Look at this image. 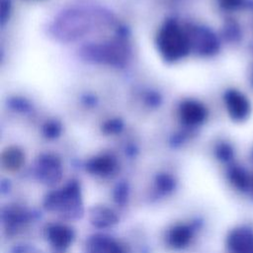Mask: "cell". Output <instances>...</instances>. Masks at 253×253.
<instances>
[{"label":"cell","instance_id":"5b68a950","mask_svg":"<svg viewBox=\"0 0 253 253\" xmlns=\"http://www.w3.org/2000/svg\"><path fill=\"white\" fill-rule=\"evenodd\" d=\"M48 242L57 250H65L74 240V231L62 223H51L45 229Z\"/></svg>","mask_w":253,"mask_h":253},{"label":"cell","instance_id":"d6986e66","mask_svg":"<svg viewBox=\"0 0 253 253\" xmlns=\"http://www.w3.org/2000/svg\"><path fill=\"white\" fill-rule=\"evenodd\" d=\"M252 82H253V74H252Z\"/></svg>","mask_w":253,"mask_h":253},{"label":"cell","instance_id":"4fadbf2b","mask_svg":"<svg viewBox=\"0 0 253 253\" xmlns=\"http://www.w3.org/2000/svg\"><path fill=\"white\" fill-rule=\"evenodd\" d=\"M24 157L17 148H10L3 154V164L9 170H17L21 167Z\"/></svg>","mask_w":253,"mask_h":253},{"label":"cell","instance_id":"9a60e30c","mask_svg":"<svg viewBox=\"0 0 253 253\" xmlns=\"http://www.w3.org/2000/svg\"><path fill=\"white\" fill-rule=\"evenodd\" d=\"M4 214H5V221L10 226H15V225L18 226L20 223L24 222V219H25V213L18 209L7 210V211Z\"/></svg>","mask_w":253,"mask_h":253},{"label":"cell","instance_id":"277c9868","mask_svg":"<svg viewBox=\"0 0 253 253\" xmlns=\"http://www.w3.org/2000/svg\"><path fill=\"white\" fill-rule=\"evenodd\" d=\"M226 245L231 253H253V229L248 226L232 229L227 235Z\"/></svg>","mask_w":253,"mask_h":253},{"label":"cell","instance_id":"3957f363","mask_svg":"<svg viewBox=\"0 0 253 253\" xmlns=\"http://www.w3.org/2000/svg\"><path fill=\"white\" fill-rule=\"evenodd\" d=\"M226 110L230 118L236 122L246 120L251 113V105L248 98L237 90H229L224 96Z\"/></svg>","mask_w":253,"mask_h":253},{"label":"cell","instance_id":"5bb4252c","mask_svg":"<svg viewBox=\"0 0 253 253\" xmlns=\"http://www.w3.org/2000/svg\"><path fill=\"white\" fill-rule=\"evenodd\" d=\"M156 188L159 192L163 194H168L175 189V181L169 175H159L156 179Z\"/></svg>","mask_w":253,"mask_h":253},{"label":"cell","instance_id":"6da1fadb","mask_svg":"<svg viewBox=\"0 0 253 253\" xmlns=\"http://www.w3.org/2000/svg\"><path fill=\"white\" fill-rule=\"evenodd\" d=\"M44 208L57 212L64 218H78L83 213V204L79 185L72 181L61 189L50 192L44 199Z\"/></svg>","mask_w":253,"mask_h":253},{"label":"cell","instance_id":"8fae6325","mask_svg":"<svg viewBox=\"0 0 253 253\" xmlns=\"http://www.w3.org/2000/svg\"><path fill=\"white\" fill-rule=\"evenodd\" d=\"M227 177H228V180L231 183V185L235 189H237L241 192L247 191L250 187V184H251L250 177L248 176L247 172L242 167H239L236 165L231 166L228 169Z\"/></svg>","mask_w":253,"mask_h":253},{"label":"cell","instance_id":"e0dca14e","mask_svg":"<svg viewBox=\"0 0 253 253\" xmlns=\"http://www.w3.org/2000/svg\"><path fill=\"white\" fill-rule=\"evenodd\" d=\"M127 198V188L125 185H121L118 186V188L116 189V194H115V199L118 203L123 204L125 203V201Z\"/></svg>","mask_w":253,"mask_h":253},{"label":"cell","instance_id":"7a4b0ae2","mask_svg":"<svg viewBox=\"0 0 253 253\" xmlns=\"http://www.w3.org/2000/svg\"><path fill=\"white\" fill-rule=\"evenodd\" d=\"M159 46L165 56L174 59L183 56L188 50V41L175 26H167L159 36Z\"/></svg>","mask_w":253,"mask_h":253},{"label":"cell","instance_id":"30bf717a","mask_svg":"<svg viewBox=\"0 0 253 253\" xmlns=\"http://www.w3.org/2000/svg\"><path fill=\"white\" fill-rule=\"evenodd\" d=\"M115 167V160L112 157L106 155L94 158L87 165V169L90 173L99 176H106L111 174L114 171Z\"/></svg>","mask_w":253,"mask_h":253},{"label":"cell","instance_id":"52a82bcc","mask_svg":"<svg viewBox=\"0 0 253 253\" xmlns=\"http://www.w3.org/2000/svg\"><path fill=\"white\" fill-rule=\"evenodd\" d=\"M194 231L191 226L187 224L178 223L173 225L167 232V244L173 249H184L187 247L193 238Z\"/></svg>","mask_w":253,"mask_h":253},{"label":"cell","instance_id":"8992f818","mask_svg":"<svg viewBox=\"0 0 253 253\" xmlns=\"http://www.w3.org/2000/svg\"><path fill=\"white\" fill-rule=\"evenodd\" d=\"M36 174L42 183L53 185L61 178L60 164L54 157L46 156L39 161Z\"/></svg>","mask_w":253,"mask_h":253},{"label":"cell","instance_id":"ac0fdd59","mask_svg":"<svg viewBox=\"0 0 253 253\" xmlns=\"http://www.w3.org/2000/svg\"><path fill=\"white\" fill-rule=\"evenodd\" d=\"M244 0H220L221 6L227 10H235L242 6Z\"/></svg>","mask_w":253,"mask_h":253},{"label":"cell","instance_id":"7c38bea8","mask_svg":"<svg viewBox=\"0 0 253 253\" xmlns=\"http://www.w3.org/2000/svg\"><path fill=\"white\" fill-rule=\"evenodd\" d=\"M183 118L190 124H198L205 120L207 116L206 109L195 102L187 103L182 109Z\"/></svg>","mask_w":253,"mask_h":253},{"label":"cell","instance_id":"ba28073f","mask_svg":"<svg viewBox=\"0 0 253 253\" xmlns=\"http://www.w3.org/2000/svg\"><path fill=\"white\" fill-rule=\"evenodd\" d=\"M87 253H125L123 247L113 238L97 234L88 239Z\"/></svg>","mask_w":253,"mask_h":253},{"label":"cell","instance_id":"9c48e42d","mask_svg":"<svg viewBox=\"0 0 253 253\" xmlns=\"http://www.w3.org/2000/svg\"><path fill=\"white\" fill-rule=\"evenodd\" d=\"M89 219L94 226L105 228L116 224L119 218L113 210L105 206H96L90 210Z\"/></svg>","mask_w":253,"mask_h":253},{"label":"cell","instance_id":"2e32d148","mask_svg":"<svg viewBox=\"0 0 253 253\" xmlns=\"http://www.w3.org/2000/svg\"><path fill=\"white\" fill-rule=\"evenodd\" d=\"M217 157L222 160V161H228L231 159L232 155H233V151L232 148L229 145L226 144H222L217 148Z\"/></svg>","mask_w":253,"mask_h":253}]
</instances>
